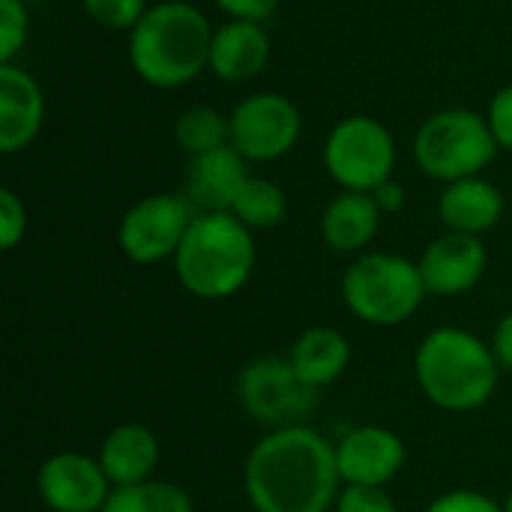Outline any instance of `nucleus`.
Listing matches in <instances>:
<instances>
[{
  "instance_id": "1",
  "label": "nucleus",
  "mask_w": 512,
  "mask_h": 512,
  "mask_svg": "<svg viewBox=\"0 0 512 512\" xmlns=\"http://www.w3.org/2000/svg\"><path fill=\"white\" fill-rule=\"evenodd\" d=\"M243 489L255 512H330L342 492L336 444L306 423L270 429L246 456Z\"/></svg>"
},
{
  "instance_id": "2",
  "label": "nucleus",
  "mask_w": 512,
  "mask_h": 512,
  "mask_svg": "<svg viewBox=\"0 0 512 512\" xmlns=\"http://www.w3.org/2000/svg\"><path fill=\"white\" fill-rule=\"evenodd\" d=\"M213 27L207 15L183 0L156 3L129 30V60L153 87H183L210 69Z\"/></svg>"
},
{
  "instance_id": "3",
  "label": "nucleus",
  "mask_w": 512,
  "mask_h": 512,
  "mask_svg": "<svg viewBox=\"0 0 512 512\" xmlns=\"http://www.w3.org/2000/svg\"><path fill=\"white\" fill-rule=\"evenodd\" d=\"M414 375L423 396L453 414L483 408L501 381L492 345L462 327H438L423 336L414 354Z\"/></svg>"
},
{
  "instance_id": "4",
  "label": "nucleus",
  "mask_w": 512,
  "mask_h": 512,
  "mask_svg": "<svg viewBox=\"0 0 512 512\" xmlns=\"http://www.w3.org/2000/svg\"><path fill=\"white\" fill-rule=\"evenodd\" d=\"M255 270V237L234 213H198L174 255L180 285L198 300L234 297Z\"/></svg>"
},
{
  "instance_id": "5",
  "label": "nucleus",
  "mask_w": 512,
  "mask_h": 512,
  "mask_svg": "<svg viewBox=\"0 0 512 512\" xmlns=\"http://www.w3.org/2000/svg\"><path fill=\"white\" fill-rule=\"evenodd\" d=\"M429 297L420 264L396 252H363L342 276V300L369 327H399Z\"/></svg>"
},
{
  "instance_id": "6",
  "label": "nucleus",
  "mask_w": 512,
  "mask_h": 512,
  "mask_svg": "<svg viewBox=\"0 0 512 512\" xmlns=\"http://www.w3.org/2000/svg\"><path fill=\"white\" fill-rule=\"evenodd\" d=\"M495 153L498 141L489 129V120L468 108H447L432 114L414 138L420 171L441 183L480 177Z\"/></svg>"
},
{
  "instance_id": "7",
  "label": "nucleus",
  "mask_w": 512,
  "mask_h": 512,
  "mask_svg": "<svg viewBox=\"0 0 512 512\" xmlns=\"http://www.w3.org/2000/svg\"><path fill=\"white\" fill-rule=\"evenodd\" d=\"M324 165L345 192H375L393 177L396 141L375 117L354 114L336 123L327 135Z\"/></svg>"
},
{
  "instance_id": "8",
  "label": "nucleus",
  "mask_w": 512,
  "mask_h": 512,
  "mask_svg": "<svg viewBox=\"0 0 512 512\" xmlns=\"http://www.w3.org/2000/svg\"><path fill=\"white\" fill-rule=\"evenodd\" d=\"M315 393L300 381L288 354H264L246 363L237 378V399L243 411L264 426H297L315 408Z\"/></svg>"
},
{
  "instance_id": "9",
  "label": "nucleus",
  "mask_w": 512,
  "mask_h": 512,
  "mask_svg": "<svg viewBox=\"0 0 512 512\" xmlns=\"http://www.w3.org/2000/svg\"><path fill=\"white\" fill-rule=\"evenodd\" d=\"M198 216V210L192 207V201L186 195H147L141 201H135L117 228V243L120 252L132 261V264H162V261H174L192 219Z\"/></svg>"
},
{
  "instance_id": "10",
  "label": "nucleus",
  "mask_w": 512,
  "mask_h": 512,
  "mask_svg": "<svg viewBox=\"0 0 512 512\" xmlns=\"http://www.w3.org/2000/svg\"><path fill=\"white\" fill-rule=\"evenodd\" d=\"M231 147L246 162H273L300 138V111L279 93L246 96L231 111Z\"/></svg>"
},
{
  "instance_id": "11",
  "label": "nucleus",
  "mask_w": 512,
  "mask_h": 512,
  "mask_svg": "<svg viewBox=\"0 0 512 512\" xmlns=\"http://www.w3.org/2000/svg\"><path fill=\"white\" fill-rule=\"evenodd\" d=\"M36 492L51 512H102L114 486L96 456L63 450L39 465Z\"/></svg>"
},
{
  "instance_id": "12",
  "label": "nucleus",
  "mask_w": 512,
  "mask_h": 512,
  "mask_svg": "<svg viewBox=\"0 0 512 512\" xmlns=\"http://www.w3.org/2000/svg\"><path fill=\"white\" fill-rule=\"evenodd\" d=\"M408 462L405 441L387 426H357L336 441L342 486H387Z\"/></svg>"
},
{
  "instance_id": "13",
  "label": "nucleus",
  "mask_w": 512,
  "mask_h": 512,
  "mask_svg": "<svg viewBox=\"0 0 512 512\" xmlns=\"http://www.w3.org/2000/svg\"><path fill=\"white\" fill-rule=\"evenodd\" d=\"M417 264H420L429 294L459 297V294H468L474 285H480L489 255L480 237L447 231L423 249Z\"/></svg>"
},
{
  "instance_id": "14",
  "label": "nucleus",
  "mask_w": 512,
  "mask_h": 512,
  "mask_svg": "<svg viewBox=\"0 0 512 512\" xmlns=\"http://www.w3.org/2000/svg\"><path fill=\"white\" fill-rule=\"evenodd\" d=\"M246 159L231 147H219L201 156H189L183 195L198 213H231L243 183L249 180Z\"/></svg>"
},
{
  "instance_id": "15",
  "label": "nucleus",
  "mask_w": 512,
  "mask_h": 512,
  "mask_svg": "<svg viewBox=\"0 0 512 512\" xmlns=\"http://www.w3.org/2000/svg\"><path fill=\"white\" fill-rule=\"evenodd\" d=\"M45 99L36 78L15 66L0 63V150H24L42 129Z\"/></svg>"
},
{
  "instance_id": "16",
  "label": "nucleus",
  "mask_w": 512,
  "mask_h": 512,
  "mask_svg": "<svg viewBox=\"0 0 512 512\" xmlns=\"http://www.w3.org/2000/svg\"><path fill=\"white\" fill-rule=\"evenodd\" d=\"M159 438L144 423H120L114 426L102 444H99V465L114 489L138 486L153 480V471L159 465Z\"/></svg>"
},
{
  "instance_id": "17",
  "label": "nucleus",
  "mask_w": 512,
  "mask_h": 512,
  "mask_svg": "<svg viewBox=\"0 0 512 512\" xmlns=\"http://www.w3.org/2000/svg\"><path fill=\"white\" fill-rule=\"evenodd\" d=\"M270 60V36L261 21L231 18L213 33L210 69L225 81H249Z\"/></svg>"
},
{
  "instance_id": "18",
  "label": "nucleus",
  "mask_w": 512,
  "mask_h": 512,
  "mask_svg": "<svg viewBox=\"0 0 512 512\" xmlns=\"http://www.w3.org/2000/svg\"><path fill=\"white\" fill-rule=\"evenodd\" d=\"M438 213L450 231L483 237L486 231H492L501 222L504 195L498 192L495 183H489L483 177H465V180L447 183V189L441 192V201H438Z\"/></svg>"
},
{
  "instance_id": "19",
  "label": "nucleus",
  "mask_w": 512,
  "mask_h": 512,
  "mask_svg": "<svg viewBox=\"0 0 512 512\" xmlns=\"http://www.w3.org/2000/svg\"><path fill=\"white\" fill-rule=\"evenodd\" d=\"M288 360L306 387L321 390L345 375L351 363V342L336 327H309L294 339Z\"/></svg>"
},
{
  "instance_id": "20",
  "label": "nucleus",
  "mask_w": 512,
  "mask_h": 512,
  "mask_svg": "<svg viewBox=\"0 0 512 512\" xmlns=\"http://www.w3.org/2000/svg\"><path fill=\"white\" fill-rule=\"evenodd\" d=\"M381 216L372 192H342L324 207L321 237L333 252H360L375 240Z\"/></svg>"
},
{
  "instance_id": "21",
  "label": "nucleus",
  "mask_w": 512,
  "mask_h": 512,
  "mask_svg": "<svg viewBox=\"0 0 512 512\" xmlns=\"http://www.w3.org/2000/svg\"><path fill=\"white\" fill-rule=\"evenodd\" d=\"M231 213L249 231H267V228H276L288 216V198L279 183H273L267 177H249L243 183Z\"/></svg>"
},
{
  "instance_id": "22",
  "label": "nucleus",
  "mask_w": 512,
  "mask_h": 512,
  "mask_svg": "<svg viewBox=\"0 0 512 512\" xmlns=\"http://www.w3.org/2000/svg\"><path fill=\"white\" fill-rule=\"evenodd\" d=\"M102 512H195V504L177 483L147 480L138 486L114 489Z\"/></svg>"
},
{
  "instance_id": "23",
  "label": "nucleus",
  "mask_w": 512,
  "mask_h": 512,
  "mask_svg": "<svg viewBox=\"0 0 512 512\" xmlns=\"http://www.w3.org/2000/svg\"><path fill=\"white\" fill-rule=\"evenodd\" d=\"M174 135H177V144L189 156H201V153L231 144V120L225 114H219L216 108L198 105L177 117Z\"/></svg>"
},
{
  "instance_id": "24",
  "label": "nucleus",
  "mask_w": 512,
  "mask_h": 512,
  "mask_svg": "<svg viewBox=\"0 0 512 512\" xmlns=\"http://www.w3.org/2000/svg\"><path fill=\"white\" fill-rule=\"evenodd\" d=\"M84 12L108 30H132L150 6L144 0H81Z\"/></svg>"
},
{
  "instance_id": "25",
  "label": "nucleus",
  "mask_w": 512,
  "mask_h": 512,
  "mask_svg": "<svg viewBox=\"0 0 512 512\" xmlns=\"http://www.w3.org/2000/svg\"><path fill=\"white\" fill-rule=\"evenodd\" d=\"M27 39V9L21 0H0V63H12Z\"/></svg>"
},
{
  "instance_id": "26",
  "label": "nucleus",
  "mask_w": 512,
  "mask_h": 512,
  "mask_svg": "<svg viewBox=\"0 0 512 512\" xmlns=\"http://www.w3.org/2000/svg\"><path fill=\"white\" fill-rule=\"evenodd\" d=\"M336 512H399L384 486H342Z\"/></svg>"
},
{
  "instance_id": "27",
  "label": "nucleus",
  "mask_w": 512,
  "mask_h": 512,
  "mask_svg": "<svg viewBox=\"0 0 512 512\" xmlns=\"http://www.w3.org/2000/svg\"><path fill=\"white\" fill-rule=\"evenodd\" d=\"M27 234V210L24 201L12 189H0V246L9 252Z\"/></svg>"
},
{
  "instance_id": "28",
  "label": "nucleus",
  "mask_w": 512,
  "mask_h": 512,
  "mask_svg": "<svg viewBox=\"0 0 512 512\" xmlns=\"http://www.w3.org/2000/svg\"><path fill=\"white\" fill-rule=\"evenodd\" d=\"M426 512H504V504H498L495 498L477 492V489H453L438 495Z\"/></svg>"
},
{
  "instance_id": "29",
  "label": "nucleus",
  "mask_w": 512,
  "mask_h": 512,
  "mask_svg": "<svg viewBox=\"0 0 512 512\" xmlns=\"http://www.w3.org/2000/svg\"><path fill=\"white\" fill-rule=\"evenodd\" d=\"M489 129L498 141V147L504 150H512V84L498 90L492 105H489Z\"/></svg>"
},
{
  "instance_id": "30",
  "label": "nucleus",
  "mask_w": 512,
  "mask_h": 512,
  "mask_svg": "<svg viewBox=\"0 0 512 512\" xmlns=\"http://www.w3.org/2000/svg\"><path fill=\"white\" fill-rule=\"evenodd\" d=\"M231 18H240V21H267L279 0H216Z\"/></svg>"
},
{
  "instance_id": "31",
  "label": "nucleus",
  "mask_w": 512,
  "mask_h": 512,
  "mask_svg": "<svg viewBox=\"0 0 512 512\" xmlns=\"http://www.w3.org/2000/svg\"><path fill=\"white\" fill-rule=\"evenodd\" d=\"M489 345H492V354H495L501 372H510L512 375V312L495 324V333H492Z\"/></svg>"
},
{
  "instance_id": "32",
  "label": "nucleus",
  "mask_w": 512,
  "mask_h": 512,
  "mask_svg": "<svg viewBox=\"0 0 512 512\" xmlns=\"http://www.w3.org/2000/svg\"><path fill=\"white\" fill-rule=\"evenodd\" d=\"M372 198H375V204L381 207V213H399L402 207H405V189H402V183H396L393 177L387 180V183H381L375 192H372Z\"/></svg>"
},
{
  "instance_id": "33",
  "label": "nucleus",
  "mask_w": 512,
  "mask_h": 512,
  "mask_svg": "<svg viewBox=\"0 0 512 512\" xmlns=\"http://www.w3.org/2000/svg\"><path fill=\"white\" fill-rule=\"evenodd\" d=\"M504 512H512V492L507 495V501H504Z\"/></svg>"
}]
</instances>
